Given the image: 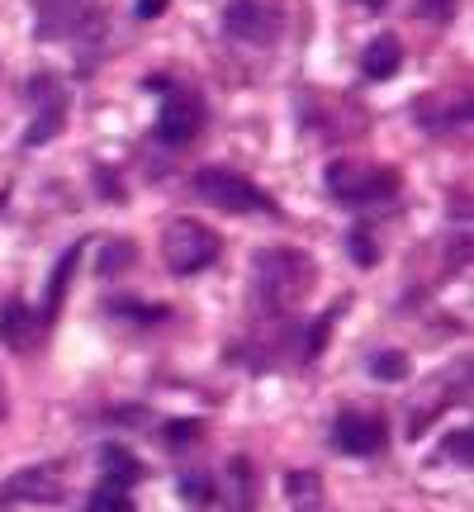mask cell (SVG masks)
Returning <instances> with one entry per match:
<instances>
[{"mask_svg":"<svg viewBox=\"0 0 474 512\" xmlns=\"http://www.w3.org/2000/svg\"><path fill=\"white\" fill-rule=\"evenodd\" d=\"M252 285H256V299H261L266 309L285 313L309 294L313 261L304 252H294V247H266V252H256V261H252Z\"/></svg>","mask_w":474,"mask_h":512,"instance_id":"cell-1","label":"cell"},{"mask_svg":"<svg viewBox=\"0 0 474 512\" xmlns=\"http://www.w3.org/2000/svg\"><path fill=\"white\" fill-rule=\"evenodd\" d=\"M195 195L209 200L214 209H223V214H280L271 195L256 181H247L242 171H233V166H204V171H195Z\"/></svg>","mask_w":474,"mask_h":512,"instance_id":"cell-2","label":"cell"},{"mask_svg":"<svg viewBox=\"0 0 474 512\" xmlns=\"http://www.w3.org/2000/svg\"><path fill=\"white\" fill-rule=\"evenodd\" d=\"M223 252V242L214 228H204V223L195 219H171L162 228V256H166V266L176 275H200L209 271L214 261H219Z\"/></svg>","mask_w":474,"mask_h":512,"instance_id":"cell-3","label":"cell"},{"mask_svg":"<svg viewBox=\"0 0 474 512\" xmlns=\"http://www.w3.org/2000/svg\"><path fill=\"white\" fill-rule=\"evenodd\" d=\"M328 190L332 200L365 209V204H380L399 195V176L389 166H361V162H332L328 166Z\"/></svg>","mask_w":474,"mask_h":512,"instance_id":"cell-4","label":"cell"},{"mask_svg":"<svg viewBox=\"0 0 474 512\" xmlns=\"http://www.w3.org/2000/svg\"><path fill=\"white\" fill-rule=\"evenodd\" d=\"M204 128V100L190 86H171V91L162 95V110H157V143L166 147H185L195 143Z\"/></svg>","mask_w":474,"mask_h":512,"instance_id":"cell-5","label":"cell"},{"mask_svg":"<svg viewBox=\"0 0 474 512\" xmlns=\"http://www.w3.org/2000/svg\"><path fill=\"white\" fill-rule=\"evenodd\" d=\"M29 105H34V119H29V133H24V147H43L53 143L62 124H67V95L53 76H38L29 81Z\"/></svg>","mask_w":474,"mask_h":512,"instance_id":"cell-6","label":"cell"},{"mask_svg":"<svg viewBox=\"0 0 474 512\" xmlns=\"http://www.w3.org/2000/svg\"><path fill=\"white\" fill-rule=\"evenodd\" d=\"M223 29L242 43H271L280 34V5L275 0H233L223 10Z\"/></svg>","mask_w":474,"mask_h":512,"instance_id":"cell-7","label":"cell"},{"mask_svg":"<svg viewBox=\"0 0 474 512\" xmlns=\"http://www.w3.org/2000/svg\"><path fill=\"white\" fill-rule=\"evenodd\" d=\"M332 446L347 451V456H380L384 451V418L380 413H361V408H347L332 422Z\"/></svg>","mask_w":474,"mask_h":512,"instance_id":"cell-8","label":"cell"},{"mask_svg":"<svg viewBox=\"0 0 474 512\" xmlns=\"http://www.w3.org/2000/svg\"><path fill=\"white\" fill-rule=\"evenodd\" d=\"M62 484H57L53 465H29L0 484V508H15V503H57Z\"/></svg>","mask_w":474,"mask_h":512,"instance_id":"cell-9","label":"cell"},{"mask_svg":"<svg viewBox=\"0 0 474 512\" xmlns=\"http://www.w3.org/2000/svg\"><path fill=\"white\" fill-rule=\"evenodd\" d=\"M43 313L29 309L24 299H10L5 309H0V342L10 351H34L38 342H43Z\"/></svg>","mask_w":474,"mask_h":512,"instance_id":"cell-10","label":"cell"},{"mask_svg":"<svg viewBox=\"0 0 474 512\" xmlns=\"http://www.w3.org/2000/svg\"><path fill=\"white\" fill-rule=\"evenodd\" d=\"M38 38H67L86 24V0H34Z\"/></svg>","mask_w":474,"mask_h":512,"instance_id":"cell-11","label":"cell"},{"mask_svg":"<svg viewBox=\"0 0 474 512\" xmlns=\"http://www.w3.org/2000/svg\"><path fill=\"white\" fill-rule=\"evenodd\" d=\"M100 470H105V484H119V489H128V494H133V484L143 479V460L133 456L128 446L110 441V446L100 451Z\"/></svg>","mask_w":474,"mask_h":512,"instance_id":"cell-12","label":"cell"},{"mask_svg":"<svg viewBox=\"0 0 474 512\" xmlns=\"http://www.w3.org/2000/svg\"><path fill=\"white\" fill-rule=\"evenodd\" d=\"M399 62H403V48H399V38H389V34H380L370 48H365V57H361V72L370 76V81H389V76L399 72Z\"/></svg>","mask_w":474,"mask_h":512,"instance_id":"cell-13","label":"cell"},{"mask_svg":"<svg viewBox=\"0 0 474 512\" xmlns=\"http://www.w3.org/2000/svg\"><path fill=\"white\" fill-rule=\"evenodd\" d=\"M285 498L294 503V512H323V484L313 470H290L285 475Z\"/></svg>","mask_w":474,"mask_h":512,"instance_id":"cell-14","label":"cell"},{"mask_svg":"<svg viewBox=\"0 0 474 512\" xmlns=\"http://www.w3.org/2000/svg\"><path fill=\"white\" fill-rule=\"evenodd\" d=\"M76 261H81V247H67V256L53 266V280H48V299H43V323H53L57 309H62V294H67V280H72Z\"/></svg>","mask_w":474,"mask_h":512,"instance_id":"cell-15","label":"cell"},{"mask_svg":"<svg viewBox=\"0 0 474 512\" xmlns=\"http://www.w3.org/2000/svg\"><path fill=\"white\" fill-rule=\"evenodd\" d=\"M86 512H133V494L119 489V484H100L86 503Z\"/></svg>","mask_w":474,"mask_h":512,"instance_id":"cell-16","label":"cell"},{"mask_svg":"<svg viewBox=\"0 0 474 512\" xmlns=\"http://www.w3.org/2000/svg\"><path fill=\"white\" fill-rule=\"evenodd\" d=\"M370 375H375V380H403V375H408V356H403V351H380V356L370 361Z\"/></svg>","mask_w":474,"mask_h":512,"instance_id":"cell-17","label":"cell"},{"mask_svg":"<svg viewBox=\"0 0 474 512\" xmlns=\"http://www.w3.org/2000/svg\"><path fill=\"white\" fill-rule=\"evenodd\" d=\"M347 242H351V261H356V266H375V261H380V247H375V238H370L365 228H356Z\"/></svg>","mask_w":474,"mask_h":512,"instance_id":"cell-18","label":"cell"},{"mask_svg":"<svg viewBox=\"0 0 474 512\" xmlns=\"http://www.w3.org/2000/svg\"><path fill=\"white\" fill-rule=\"evenodd\" d=\"M441 456H451L456 465H470V456H474V432H465V427H460V432H451V437H446V446H441Z\"/></svg>","mask_w":474,"mask_h":512,"instance_id":"cell-19","label":"cell"},{"mask_svg":"<svg viewBox=\"0 0 474 512\" xmlns=\"http://www.w3.org/2000/svg\"><path fill=\"white\" fill-rule=\"evenodd\" d=\"M195 437H200V422H195V418L171 422V427H166V446H190Z\"/></svg>","mask_w":474,"mask_h":512,"instance_id":"cell-20","label":"cell"},{"mask_svg":"<svg viewBox=\"0 0 474 512\" xmlns=\"http://www.w3.org/2000/svg\"><path fill=\"white\" fill-rule=\"evenodd\" d=\"M110 309L114 313H128V318H143V323H147V318H166L162 304H128V299H114Z\"/></svg>","mask_w":474,"mask_h":512,"instance_id":"cell-21","label":"cell"},{"mask_svg":"<svg viewBox=\"0 0 474 512\" xmlns=\"http://www.w3.org/2000/svg\"><path fill=\"white\" fill-rule=\"evenodd\" d=\"M110 247H114V252L110 256H105V261H100V271H119V266H128V261H133V247H128V242H110Z\"/></svg>","mask_w":474,"mask_h":512,"instance_id":"cell-22","label":"cell"},{"mask_svg":"<svg viewBox=\"0 0 474 512\" xmlns=\"http://www.w3.org/2000/svg\"><path fill=\"white\" fill-rule=\"evenodd\" d=\"M181 494L190 498V503H204V498H209V479H200V475H185V479H181Z\"/></svg>","mask_w":474,"mask_h":512,"instance_id":"cell-23","label":"cell"},{"mask_svg":"<svg viewBox=\"0 0 474 512\" xmlns=\"http://www.w3.org/2000/svg\"><path fill=\"white\" fill-rule=\"evenodd\" d=\"M451 5H456V0H422V15L432 19V24H446V19H451Z\"/></svg>","mask_w":474,"mask_h":512,"instance_id":"cell-24","label":"cell"},{"mask_svg":"<svg viewBox=\"0 0 474 512\" xmlns=\"http://www.w3.org/2000/svg\"><path fill=\"white\" fill-rule=\"evenodd\" d=\"M332 318H337V313H323V318H318V323H313V337H309V356H318V351H323V337H328Z\"/></svg>","mask_w":474,"mask_h":512,"instance_id":"cell-25","label":"cell"},{"mask_svg":"<svg viewBox=\"0 0 474 512\" xmlns=\"http://www.w3.org/2000/svg\"><path fill=\"white\" fill-rule=\"evenodd\" d=\"M133 10H138V19H157L166 10V0H133Z\"/></svg>","mask_w":474,"mask_h":512,"instance_id":"cell-26","label":"cell"},{"mask_svg":"<svg viewBox=\"0 0 474 512\" xmlns=\"http://www.w3.org/2000/svg\"><path fill=\"white\" fill-rule=\"evenodd\" d=\"M361 5H370V10H380V5H384V0H361Z\"/></svg>","mask_w":474,"mask_h":512,"instance_id":"cell-27","label":"cell"},{"mask_svg":"<svg viewBox=\"0 0 474 512\" xmlns=\"http://www.w3.org/2000/svg\"><path fill=\"white\" fill-rule=\"evenodd\" d=\"M0 422H5V408H0Z\"/></svg>","mask_w":474,"mask_h":512,"instance_id":"cell-28","label":"cell"}]
</instances>
